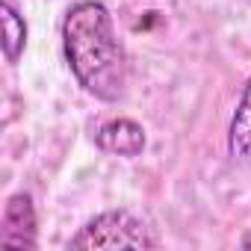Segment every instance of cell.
I'll list each match as a JSON object with an SVG mask.
<instances>
[{"label":"cell","mask_w":251,"mask_h":251,"mask_svg":"<svg viewBox=\"0 0 251 251\" xmlns=\"http://www.w3.org/2000/svg\"><path fill=\"white\" fill-rule=\"evenodd\" d=\"M68 248H160V236L130 210H106L89 219L68 239Z\"/></svg>","instance_id":"cell-2"},{"label":"cell","mask_w":251,"mask_h":251,"mask_svg":"<svg viewBox=\"0 0 251 251\" xmlns=\"http://www.w3.org/2000/svg\"><path fill=\"white\" fill-rule=\"evenodd\" d=\"M239 245H242V248H251V230H248V233L242 236V242H239Z\"/></svg>","instance_id":"cell-7"},{"label":"cell","mask_w":251,"mask_h":251,"mask_svg":"<svg viewBox=\"0 0 251 251\" xmlns=\"http://www.w3.org/2000/svg\"><path fill=\"white\" fill-rule=\"evenodd\" d=\"M227 151L236 163L251 166V77L242 86V95L236 100L230 127H227Z\"/></svg>","instance_id":"cell-5"},{"label":"cell","mask_w":251,"mask_h":251,"mask_svg":"<svg viewBox=\"0 0 251 251\" xmlns=\"http://www.w3.org/2000/svg\"><path fill=\"white\" fill-rule=\"evenodd\" d=\"M145 130L133 118H109L95 127V145L106 154L118 157H139L145 151Z\"/></svg>","instance_id":"cell-4"},{"label":"cell","mask_w":251,"mask_h":251,"mask_svg":"<svg viewBox=\"0 0 251 251\" xmlns=\"http://www.w3.org/2000/svg\"><path fill=\"white\" fill-rule=\"evenodd\" d=\"M0 21H3V50H6V62H18L24 48H27V21L24 15L3 0L0 3Z\"/></svg>","instance_id":"cell-6"},{"label":"cell","mask_w":251,"mask_h":251,"mask_svg":"<svg viewBox=\"0 0 251 251\" xmlns=\"http://www.w3.org/2000/svg\"><path fill=\"white\" fill-rule=\"evenodd\" d=\"M36 207L27 192H15L3 207V222H0V245L6 248H36Z\"/></svg>","instance_id":"cell-3"},{"label":"cell","mask_w":251,"mask_h":251,"mask_svg":"<svg viewBox=\"0 0 251 251\" xmlns=\"http://www.w3.org/2000/svg\"><path fill=\"white\" fill-rule=\"evenodd\" d=\"M62 53L74 80L98 100H118L127 89V56L112 15L98 0H80L62 18Z\"/></svg>","instance_id":"cell-1"}]
</instances>
